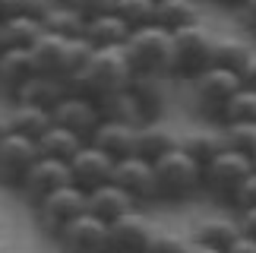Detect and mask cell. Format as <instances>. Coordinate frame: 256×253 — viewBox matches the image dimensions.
Here are the masks:
<instances>
[{"label":"cell","instance_id":"1","mask_svg":"<svg viewBox=\"0 0 256 253\" xmlns=\"http://www.w3.org/2000/svg\"><path fill=\"white\" fill-rule=\"evenodd\" d=\"M130 80H133V70H130V64H126L124 44L120 48H95L92 57L86 60V66L70 80V89L98 104L102 98H108V95L126 89Z\"/></svg>","mask_w":256,"mask_h":253},{"label":"cell","instance_id":"2","mask_svg":"<svg viewBox=\"0 0 256 253\" xmlns=\"http://www.w3.org/2000/svg\"><path fill=\"white\" fill-rule=\"evenodd\" d=\"M124 54L133 76H164L171 60V32L155 22L130 28L124 42Z\"/></svg>","mask_w":256,"mask_h":253},{"label":"cell","instance_id":"3","mask_svg":"<svg viewBox=\"0 0 256 253\" xmlns=\"http://www.w3.org/2000/svg\"><path fill=\"white\" fill-rule=\"evenodd\" d=\"M200 171L202 164L193 162L180 146L171 152H164L162 158L152 162V180H155V200H190L200 190Z\"/></svg>","mask_w":256,"mask_h":253},{"label":"cell","instance_id":"4","mask_svg":"<svg viewBox=\"0 0 256 253\" xmlns=\"http://www.w3.org/2000/svg\"><path fill=\"white\" fill-rule=\"evenodd\" d=\"M209 54H212V35L202 22L174 28L171 32L168 73L180 76V80H193L196 73H202L206 66H209Z\"/></svg>","mask_w":256,"mask_h":253},{"label":"cell","instance_id":"5","mask_svg":"<svg viewBox=\"0 0 256 253\" xmlns=\"http://www.w3.org/2000/svg\"><path fill=\"white\" fill-rule=\"evenodd\" d=\"M190 82H193V104H196V111H200V118L212 120V124H222L224 104H228V98L240 86L238 73L222 70V66H206Z\"/></svg>","mask_w":256,"mask_h":253},{"label":"cell","instance_id":"6","mask_svg":"<svg viewBox=\"0 0 256 253\" xmlns=\"http://www.w3.org/2000/svg\"><path fill=\"white\" fill-rule=\"evenodd\" d=\"M250 171H253V164H250L247 155L231 152V149H222L215 158H209V162L202 164V171H200V187H202L206 193H212L215 200L231 202L234 190L240 187V180L247 178Z\"/></svg>","mask_w":256,"mask_h":253},{"label":"cell","instance_id":"7","mask_svg":"<svg viewBox=\"0 0 256 253\" xmlns=\"http://www.w3.org/2000/svg\"><path fill=\"white\" fill-rule=\"evenodd\" d=\"M35 212H38V222L48 234H57L66 222H73L76 216L86 212V193L73 184H64V187L51 190L44 200L35 202Z\"/></svg>","mask_w":256,"mask_h":253},{"label":"cell","instance_id":"8","mask_svg":"<svg viewBox=\"0 0 256 253\" xmlns=\"http://www.w3.org/2000/svg\"><path fill=\"white\" fill-rule=\"evenodd\" d=\"M54 238L60 253H111L108 250V225L88 212L66 222Z\"/></svg>","mask_w":256,"mask_h":253},{"label":"cell","instance_id":"9","mask_svg":"<svg viewBox=\"0 0 256 253\" xmlns=\"http://www.w3.org/2000/svg\"><path fill=\"white\" fill-rule=\"evenodd\" d=\"M98 120H102V114H98V104H95L92 98H86V95L73 92V89L51 108V124H57V126H64V130L76 133L82 142L92 140Z\"/></svg>","mask_w":256,"mask_h":253},{"label":"cell","instance_id":"10","mask_svg":"<svg viewBox=\"0 0 256 253\" xmlns=\"http://www.w3.org/2000/svg\"><path fill=\"white\" fill-rule=\"evenodd\" d=\"M70 168V184L80 187L82 193L102 187V184L111 180V171H114V158H108L102 149H95L92 142H82L80 149L73 152V158L66 162Z\"/></svg>","mask_w":256,"mask_h":253},{"label":"cell","instance_id":"11","mask_svg":"<svg viewBox=\"0 0 256 253\" xmlns=\"http://www.w3.org/2000/svg\"><path fill=\"white\" fill-rule=\"evenodd\" d=\"M35 158H38L35 140H26L19 133H6L0 140V184L19 190V184H22L26 171L35 164Z\"/></svg>","mask_w":256,"mask_h":253},{"label":"cell","instance_id":"12","mask_svg":"<svg viewBox=\"0 0 256 253\" xmlns=\"http://www.w3.org/2000/svg\"><path fill=\"white\" fill-rule=\"evenodd\" d=\"M155 225L140 212H124L120 218L108 222V250L111 253H146Z\"/></svg>","mask_w":256,"mask_h":253},{"label":"cell","instance_id":"13","mask_svg":"<svg viewBox=\"0 0 256 253\" xmlns=\"http://www.w3.org/2000/svg\"><path fill=\"white\" fill-rule=\"evenodd\" d=\"M111 184H117L133 202H149L155 200V180H152V164L140 155H126L114 162Z\"/></svg>","mask_w":256,"mask_h":253},{"label":"cell","instance_id":"14","mask_svg":"<svg viewBox=\"0 0 256 253\" xmlns=\"http://www.w3.org/2000/svg\"><path fill=\"white\" fill-rule=\"evenodd\" d=\"M64 184H70V168H66V162H57V158H44V155H38L35 164L26 171L22 184H19V190H22V196L32 202L44 200L51 190L64 187Z\"/></svg>","mask_w":256,"mask_h":253},{"label":"cell","instance_id":"15","mask_svg":"<svg viewBox=\"0 0 256 253\" xmlns=\"http://www.w3.org/2000/svg\"><path fill=\"white\" fill-rule=\"evenodd\" d=\"M64 51H66V38L54 35V32H42L28 44V60L32 70L42 76H54V80L66 82V66H64ZM70 86V82H66Z\"/></svg>","mask_w":256,"mask_h":253},{"label":"cell","instance_id":"16","mask_svg":"<svg viewBox=\"0 0 256 253\" xmlns=\"http://www.w3.org/2000/svg\"><path fill=\"white\" fill-rule=\"evenodd\" d=\"M95 149H102L108 158H126L133 155V146H136V126L130 124H117V120H98L92 140Z\"/></svg>","mask_w":256,"mask_h":253},{"label":"cell","instance_id":"17","mask_svg":"<svg viewBox=\"0 0 256 253\" xmlns=\"http://www.w3.org/2000/svg\"><path fill=\"white\" fill-rule=\"evenodd\" d=\"M70 92V86L64 80H54V76H42V73H32L28 80L19 86V92L13 95V102L19 104H35V108H44L51 111L64 95Z\"/></svg>","mask_w":256,"mask_h":253},{"label":"cell","instance_id":"18","mask_svg":"<svg viewBox=\"0 0 256 253\" xmlns=\"http://www.w3.org/2000/svg\"><path fill=\"white\" fill-rule=\"evenodd\" d=\"M133 206H136V202L126 196L117 184H111V180L86 193V212H88V216H95V218H102L104 225H108V222H114V218H120L124 212H130Z\"/></svg>","mask_w":256,"mask_h":253},{"label":"cell","instance_id":"19","mask_svg":"<svg viewBox=\"0 0 256 253\" xmlns=\"http://www.w3.org/2000/svg\"><path fill=\"white\" fill-rule=\"evenodd\" d=\"M180 146V140H177V133L171 130V126H164L158 120H146L136 126V146H133V155H140V158L146 162H155L162 158L164 152H171Z\"/></svg>","mask_w":256,"mask_h":253},{"label":"cell","instance_id":"20","mask_svg":"<svg viewBox=\"0 0 256 253\" xmlns=\"http://www.w3.org/2000/svg\"><path fill=\"white\" fill-rule=\"evenodd\" d=\"M126 35H130V26L111 10L86 19V26H82V38L92 48H120L126 42Z\"/></svg>","mask_w":256,"mask_h":253},{"label":"cell","instance_id":"21","mask_svg":"<svg viewBox=\"0 0 256 253\" xmlns=\"http://www.w3.org/2000/svg\"><path fill=\"white\" fill-rule=\"evenodd\" d=\"M32 60H28V48H4L0 51V92L13 98L28 76H32Z\"/></svg>","mask_w":256,"mask_h":253},{"label":"cell","instance_id":"22","mask_svg":"<svg viewBox=\"0 0 256 253\" xmlns=\"http://www.w3.org/2000/svg\"><path fill=\"white\" fill-rule=\"evenodd\" d=\"M126 89L133 92L136 104H140L142 124L146 120H158L162 104H164V82H162V76H133V80L126 82Z\"/></svg>","mask_w":256,"mask_h":253},{"label":"cell","instance_id":"23","mask_svg":"<svg viewBox=\"0 0 256 253\" xmlns=\"http://www.w3.org/2000/svg\"><path fill=\"white\" fill-rule=\"evenodd\" d=\"M238 234H240L238 222L212 216V218L196 222V228H193V238H190V240H196V244H202V247H212V250H218V253H224V250L234 244V238H238Z\"/></svg>","mask_w":256,"mask_h":253},{"label":"cell","instance_id":"24","mask_svg":"<svg viewBox=\"0 0 256 253\" xmlns=\"http://www.w3.org/2000/svg\"><path fill=\"white\" fill-rule=\"evenodd\" d=\"M152 22L168 28V32L193 26V22H200V4L196 0H155Z\"/></svg>","mask_w":256,"mask_h":253},{"label":"cell","instance_id":"25","mask_svg":"<svg viewBox=\"0 0 256 253\" xmlns=\"http://www.w3.org/2000/svg\"><path fill=\"white\" fill-rule=\"evenodd\" d=\"M6 126H10V133H19V136H26V140H38V136L51 126V111L16 102V108L10 111V118H6Z\"/></svg>","mask_w":256,"mask_h":253},{"label":"cell","instance_id":"26","mask_svg":"<svg viewBox=\"0 0 256 253\" xmlns=\"http://www.w3.org/2000/svg\"><path fill=\"white\" fill-rule=\"evenodd\" d=\"M35 146H38V155H44V158H57V162H70L73 158V152L82 146V140L76 133H70V130H64V126H57V124H51L48 130L35 140Z\"/></svg>","mask_w":256,"mask_h":253},{"label":"cell","instance_id":"27","mask_svg":"<svg viewBox=\"0 0 256 253\" xmlns=\"http://www.w3.org/2000/svg\"><path fill=\"white\" fill-rule=\"evenodd\" d=\"M253 48L244 38H212V54H209V66H222V70L240 73V66L250 60Z\"/></svg>","mask_w":256,"mask_h":253},{"label":"cell","instance_id":"28","mask_svg":"<svg viewBox=\"0 0 256 253\" xmlns=\"http://www.w3.org/2000/svg\"><path fill=\"white\" fill-rule=\"evenodd\" d=\"M44 32L42 19L35 16H0V38L4 48H28Z\"/></svg>","mask_w":256,"mask_h":253},{"label":"cell","instance_id":"29","mask_svg":"<svg viewBox=\"0 0 256 253\" xmlns=\"http://www.w3.org/2000/svg\"><path fill=\"white\" fill-rule=\"evenodd\" d=\"M98 114H102V120H117V124H130V126L142 124L140 104H136L130 89H120V92L102 98V102H98Z\"/></svg>","mask_w":256,"mask_h":253},{"label":"cell","instance_id":"30","mask_svg":"<svg viewBox=\"0 0 256 253\" xmlns=\"http://www.w3.org/2000/svg\"><path fill=\"white\" fill-rule=\"evenodd\" d=\"M42 26H44V32H54L60 38H76V35H82L86 19L76 13L73 6H66L64 0H54L51 10L42 16Z\"/></svg>","mask_w":256,"mask_h":253},{"label":"cell","instance_id":"31","mask_svg":"<svg viewBox=\"0 0 256 253\" xmlns=\"http://www.w3.org/2000/svg\"><path fill=\"white\" fill-rule=\"evenodd\" d=\"M180 149L190 155L193 162L206 164L209 158H215L222 149H224V140H222V130H193L180 140Z\"/></svg>","mask_w":256,"mask_h":253},{"label":"cell","instance_id":"32","mask_svg":"<svg viewBox=\"0 0 256 253\" xmlns=\"http://www.w3.org/2000/svg\"><path fill=\"white\" fill-rule=\"evenodd\" d=\"M222 124H256V92L238 86L222 111Z\"/></svg>","mask_w":256,"mask_h":253},{"label":"cell","instance_id":"33","mask_svg":"<svg viewBox=\"0 0 256 253\" xmlns=\"http://www.w3.org/2000/svg\"><path fill=\"white\" fill-rule=\"evenodd\" d=\"M222 140H224V149L253 158L256 155V124H222Z\"/></svg>","mask_w":256,"mask_h":253},{"label":"cell","instance_id":"34","mask_svg":"<svg viewBox=\"0 0 256 253\" xmlns=\"http://www.w3.org/2000/svg\"><path fill=\"white\" fill-rule=\"evenodd\" d=\"M152 10H155V0H114L111 4V13H117L130 28L149 26L152 22Z\"/></svg>","mask_w":256,"mask_h":253},{"label":"cell","instance_id":"35","mask_svg":"<svg viewBox=\"0 0 256 253\" xmlns=\"http://www.w3.org/2000/svg\"><path fill=\"white\" fill-rule=\"evenodd\" d=\"M95 48L86 42L82 35H76V38H66V51H64V66H66V82L73 80L76 73L86 66V60L92 57Z\"/></svg>","mask_w":256,"mask_h":253},{"label":"cell","instance_id":"36","mask_svg":"<svg viewBox=\"0 0 256 253\" xmlns=\"http://www.w3.org/2000/svg\"><path fill=\"white\" fill-rule=\"evenodd\" d=\"M186 244H190V240H186L184 234H174V231L155 228L152 238H149V247H146V253H184Z\"/></svg>","mask_w":256,"mask_h":253},{"label":"cell","instance_id":"37","mask_svg":"<svg viewBox=\"0 0 256 253\" xmlns=\"http://www.w3.org/2000/svg\"><path fill=\"white\" fill-rule=\"evenodd\" d=\"M51 4L54 0H4L0 16H35V19H42L51 10Z\"/></svg>","mask_w":256,"mask_h":253},{"label":"cell","instance_id":"38","mask_svg":"<svg viewBox=\"0 0 256 253\" xmlns=\"http://www.w3.org/2000/svg\"><path fill=\"white\" fill-rule=\"evenodd\" d=\"M231 206H238L240 212L256 206V171H250L247 178L240 180V187L234 190V196H231Z\"/></svg>","mask_w":256,"mask_h":253},{"label":"cell","instance_id":"39","mask_svg":"<svg viewBox=\"0 0 256 253\" xmlns=\"http://www.w3.org/2000/svg\"><path fill=\"white\" fill-rule=\"evenodd\" d=\"M64 4L73 6L82 19H92V16H98V13H108L114 0H64Z\"/></svg>","mask_w":256,"mask_h":253},{"label":"cell","instance_id":"40","mask_svg":"<svg viewBox=\"0 0 256 253\" xmlns=\"http://www.w3.org/2000/svg\"><path fill=\"white\" fill-rule=\"evenodd\" d=\"M238 80H240V86H244V89H253V92H256V51L250 54V60L240 66Z\"/></svg>","mask_w":256,"mask_h":253},{"label":"cell","instance_id":"41","mask_svg":"<svg viewBox=\"0 0 256 253\" xmlns=\"http://www.w3.org/2000/svg\"><path fill=\"white\" fill-rule=\"evenodd\" d=\"M238 228H240V234H247V238H253V240H256V206L240 212V222H238Z\"/></svg>","mask_w":256,"mask_h":253},{"label":"cell","instance_id":"42","mask_svg":"<svg viewBox=\"0 0 256 253\" xmlns=\"http://www.w3.org/2000/svg\"><path fill=\"white\" fill-rule=\"evenodd\" d=\"M224 253H256V240L247 238V234H238V238H234V244Z\"/></svg>","mask_w":256,"mask_h":253},{"label":"cell","instance_id":"43","mask_svg":"<svg viewBox=\"0 0 256 253\" xmlns=\"http://www.w3.org/2000/svg\"><path fill=\"white\" fill-rule=\"evenodd\" d=\"M240 10H244V22H247V26H250V32L256 35V0H244Z\"/></svg>","mask_w":256,"mask_h":253},{"label":"cell","instance_id":"44","mask_svg":"<svg viewBox=\"0 0 256 253\" xmlns=\"http://www.w3.org/2000/svg\"><path fill=\"white\" fill-rule=\"evenodd\" d=\"M184 253H218V250H212V247H202V244H196V240H190Z\"/></svg>","mask_w":256,"mask_h":253},{"label":"cell","instance_id":"45","mask_svg":"<svg viewBox=\"0 0 256 253\" xmlns=\"http://www.w3.org/2000/svg\"><path fill=\"white\" fill-rule=\"evenodd\" d=\"M6 133H10V126H6V120H4V118H0V140H4Z\"/></svg>","mask_w":256,"mask_h":253},{"label":"cell","instance_id":"46","mask_svg":"<svg viewBox=\"0 0 256 253\" xmlns=\"http://www.w3.org/2000/svg\"><path fill=\"white\" fill-rule=\"evenodd\" d=\"M218 4H224V6H240L244 0H218Z\"/></svg>","mask_w":256,"mask_h":253},{"label":"cell","instance_id":"47","mask_svg":"<svg viewBox=\"0 0 256 253\" xmlns=\"http://www.w3.org/2000/svg\"><path fill=\"white\" fill-rule=\"evenodd\" d=\"M250 164H253V171H256V155H253V158H250Z\"/></svg>","mask_w":256,"mask_h":253},{"label":"cell","instance_id":"48","mask_svg":"<svg viewBox=\"0 0 256 253\" xmlns=\"http://www.w3.org/2000/svg\"><path fill=\"white\" fill-rule=\"evenodd\" d=\"M0 51H4V38H0Z\"/></svg>","mask_w":256,"mask_h":253},{"label":"cell","instance_id":"49","mask_svg":"<svg viewBox=\"0 0 256 253\" xmlns=\"http://www.w3.org/2000/svg\"><path fill=\"white\" fill-rule=\"evenodd\" d=\"M0 6H4V0H0Z\"/></svg>","mask_w":256,"mask_h":253}]
</instances>
